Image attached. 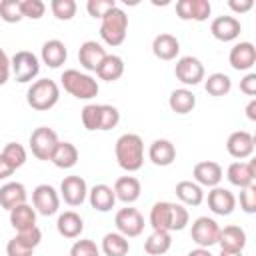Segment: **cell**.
<instances>
[{
    "label": "cell",
    "instance_id": "cell-1",
    "mask_svg": "<svg viewBox=\"0 0 256 256\" xmlns=\"http://www.w3.org/2000/svg\"><path fill=\"white\" fill-rule=\"evenodd\" d=\"M116 162L126 172H138L144 166V142L138 134L126 132L116 140L114 146Z\"/></svg>",
    "mask_w": 256,
    "mask_h": 256
},
{
    "label": "cell",
    "instance_id": "cell-2",
    "mask_svg": "<svg viewBox=\"0 0 256 256\" xmlns=\"http://www.w3.org/2000/svg\"><path fill=\"white\" fill-rule=\"evenodd\" d=\"M60 100V86L50 78H40L32 82V86L26 92V102L32 110L46 112L54 108Z\"/></svg>",
    "mask_w": 256,
    "mask_h": 256
},
{
    "label": "cell",
    "instance_id": "cell-3",
    "mask_svg": "<svg viewBox=\"0 0 256 256\" xmlns=\"http://www.w3.org/2000/svg\"><path fill=\"white\" fill-rule=\"evenodd\" d=\"M60 80H62L64 90H66L70 96L78 98V100H90V98H94V96L98 94V90H100L98 82H96L90 74L80 72V70H76V68L64 70L62 76H60Z\"/></svg>",
    "mask_w": 256,
    "mask_h": 256
},
{
    "label": "cell",
    "instance_id": "cell-4",
    "mask_svg": "<svg viewBox=\"0 0 256 256\" xmlns=\"http://www.w3.org/2000/svg\"><path fill=\"white\" fill-rule=\"evenodd\" d=\"M128 34V16L120 6H114L100 22V38L108 46H120Z\"/></svg>",
    "mask_w": 256,
    "mask_h": 256
},
{
    "label": "cell",
    "instance_id": "cell-5",
    "mask_svg": "<svg viewBox=\"0 0 256 256\" xmlns=\"http://www.w3.org/2000/svg\"><path fill=\"white\" fill-rule=\"evenodd\" d=\"M10 70H12V76L16 78V82L26 84V82H32L38 76V72H40V60L30 50H18L10 58Z\"/></svg>",
    "mask_w": 256,
    "mask_h": 256
},
{
    "label": "cell",
    "instance_id": "cell-6",
    "mask_svg": "<svg viewBox=\"0 0 256 256\" xmlns=\"http://www.w3.org/2000/svg\"><path fill=\"white\" fill-rule=\"evenodd\" d=\"M58 142H60L58 140V134L52 128H48V126H38L36 130H32L30 140H28L32 154L38 160H42V162H48L52 158L54 148H56Z\"/></svg>",
    "mask_w": 256,
    "mask_h": 256
},
{
    "label": "cell",
    "instance_id": "cell-7",
    "mask_svg": "<svg viewBox=\"0 0 256 256\" xmlns=\"http://www.w3.org/2000/svg\"><path fill=\"white\" fill-rule=\"evenodd\" d=\"M114 224H116V232H120L126 238H136L144 232V216L140 214L138 208L132 206L120 208L114 216Z\"/></svg>",
    "mask_w": 256,
    "mask_h": 256
},
{
    "label": "cell",
    "instance_id": "cell-8",
    "mask_svg": "<svg viewBox=\"0 0 256 256\" xmlns=\"http://www.w3.org/2000/svg\"><path fill=\"white\" fill-rule=\"evenodd\" d=\"M218 234H220V226L214 218H208V216H200L192 222V228H190V236H192V242L198 246V248H210L218 242Z\"/></svg>",
    "mask_w": 256,
    "mask_h": 256
},
{
    "label": "cell",
    "instance_id": "cell-9",
    "mask_svg": "<svg viewBox=\"0 0 256 256\" xmlns=\"http://www.w3.org/2000/svg\"><path fill=\"white\" fill-rule=\"evenodd\" d=\"M174 74H176V78L184 86H196V84H200L206 78L204 64L196 56H182V58H178L176 66H174Z\"/></svg>",
    "mask_w": 256,
    "mask_h": 256
},
{
    "label": "cell",
    "instance_id": "cell-10",
    "mask_svg": "<svg viewBox=\"0 0 256 256\" xmlns=\"http://www.w3.org/2000/svg\"><path fill=\"white\" fill-rule=\"evenodd\" d=\"M32 206H34L36 214L52 216L60 208V194L50 184H38L32 190Z\"/></svg>",
    "mask_w": 256,
    "mask_h": 256
},
{
    "label": "cell",
    "instance_id": "cell-11",
    "mask_svg": "<svg viewBox=\"0 0 256 256\" xmlns=\"http://www.w3.org/2000/svg\"><path fill=\"white\" fill-rule=\"evenodd\" d=\"M60 198L68 206H82L88 198V186L82 176H66L60 182Z\"/></svg>",
    "mask_w": 256,
    "mask_h": 256
},
{
    "label": "cell",
    "instance_id": "cell-12",
    "mask_svg": "<svg viewBox=\"0 0 256 256\" xmlns=\"http://www.w3.org/2000/svg\"><path fill=\"white\" fill-rule=\"evenodd\" d=\"M192 176H194V182L198 186H206V188H216L222 178H224V170L218 162L214 160H202V162H196L194 168H192Z\"/></svg>",
    "mask_w": 256,
    "mask_h": 256
},
{
    "label": "cell",
    "instance_id": "cell-13",
    "mask_svg": "<svg viewBox=\"0 0 256 256\" xmlns=\"http://www.w3.org/2000/svg\"><path fill=\"white\" fill-rule=\"evenodd\" d=\"M226 178L232 186H238L240 190L252 186L254 180H256V160H250V162L236 160V162H232L226 170Z\"/></svg>",
    "mask_w": 256,
    "mask_h": 256
},
{
    "label": "cell",
    "instance_id": "cell-14",
    "mask_svg": "<svg viewBox=\"0 0 256 256\" xmlns=\"http://www.w3.org/2000/svg\"><path fill=\"white\" fill-rule=\"evenodd\" d=\"M108 56V52L104 50V46L96 40H86L80 44L78 48V60L80 66L88 72H96L100 68V64L104 62V58Z\"/></svg>",
    "mask_w": 256,
    "mask_h": 256
},
{
    "label": "cell",
    "instance_id": "cell-15",
    "mask_svg": "<svg viewBox=\"0 0 256 256\" xmlns=\"http://www.w3.org/2000/svg\"><path fill=\"white\" fill-rule=\"evenodd\" d=\"M228 62L234 70L238 72H246L256 64V48L252 42H236L230 48L228 54Z\"/></svg>",
    "mask_w": 256,
    "mask_h": 256
},
{
    "label": "cell",
    "instance_id": "cell-16",
    "mask_svg": "<svg viewBox=\"0 0 256 256\" xmlns=\"http://www.w3.org/2000/svg\"><path fill=\"white\" fill-rule=\"evenodd\" d=\"M226 150L232 158L244 160L254 154V136L246 130H236L226 140Z\"/></svg>",
    "mask_w": 256,
    "mask_h": 256
},
{
    "label": "cell",
    "instance_id": "cell-17",
    "mask_svg": "<svg viewBox=\"0 0 256 256\" xmlns=\"http://www.w3.org/2000/svg\"><path fill=\"white\" fill-rule=\"evenodd\" d=\"M210 12H212V6L208 0H178L176 2V14L180 20L204 22L208 20Z\"/></svg>",
    "mask_w": 256,
    "mask_h": 256
},
{
    "label": "cell",
    "instance_id": "cell-18",
    "mask_svg": "<svg viewBox=\"0 0 256 256\" xmlns=\"http://www.w3.org/2000/svg\"><path fill=\"white\" fill-rule=\"evenodd\" d=\"M210 32L220 42H232V40H236L240 36L242 24H240V20L236 16H218V18L212 20Z\"/></svg>",
    "mask_w": 256,
    "mask_h": 256
},
{
    "label": "cell",
    "instance_id": "cell-19",
    "mask_svg": "<svg viewBox=\"0 0 256 256\" xmlns=\"http://www.w3.org/2000/svg\"><path fill=\"white\" fill-rule=\"evenodd\" d=\"M208 208L218 216H230L236 208V196L222 186L210 188L208 192Z\"/></svg>",
    "mask_w": 256,
    "mask_h": 256
},
{
    "label": "cell",
    "instance_id": "cell-20",
    "mask_svg": "<svg viewBox=\"0 0 256 256\" xmlns=\"http://www.w3.org/2000/svg\"><path fill=\"white\" fill-rule=\"evenodd\" d=\"M114 196L116 200L124 202L126 206H130L132 202H136L140 198V192H142V186H140V180L136 176H120L116 182H114Z\"/></svg>",
    "mask_w": 256,
    "mask_h": 256
},
{
    "label": "cell",
    "instance_id": "cell-21",
    "mask_svg": "<svg viewBox=\"0 0 256 256\" xmlns=\"http://www.w3.org/2000/svg\"><path fill=\"white\" fill-rule=\"evenodd\" d=\"M26 198H28V192L22 182H6L0 186V206L8 212L12 208L24 204Z\"/></svg>",
    "mask_w": 256,
    "mask_h": 256
},
{
    "label": "cell",
    "instance_id": "cell-22",
    "mask_svg": "<svg viewBox=\"0 0 256 256\" xmlns=\"http://www.w3.org/2000/svg\"><path fill=\"white\" fill-rule=\"evenodd\" d=\"M152 52L158 60H174L180 52V42L174 34H168V32H162L158 34L154 40H152Z\"/></svg>",
    "mask_w": 256,
    "mask_h": 256
},
{
    "label": "cell",
    "instance_id": "cell-23",
    "mask_svg": "<svg viewBox=\"0 0 256 256\" xmlns=\"http://www.w3.org/2000/svg\"><path fill=\"white\" fill-rule=\"evenodd\" d=\"M148 158L156 166H170L176 160V146L166 138H158L150 144Z\"/></svg>",
    "mask_w": 256,
    "mask_h": 256
},
{
    "label": "cell",
    "instance_id": "cell-24",
    "mask_svg": "<svg viewBox=\"0 0 256 256\" xmlns=\"http://www.w3.org/2000/svg\"><path fill=\"white\" fill-rule=\"evenodd\" d=\"M56 230H58V234L60 236H64V238H78L80 234H82V230H84V220H82V216L78 214V212H74V210H66V212H62L60 216H58V220H56Z\"/></svg>",
    "mask_w": 256,
    "mask_h": 256
},
{
    "label": "cell",
    "instance_id": "cell-25",
    "mask_svg": "<svg viewBox=\"0 0 256 256\" xmlns=\"http://www.w3.org/2000/svg\"><path fill=\"white\" fill-rule=\"evenodd\" d=\"M66 56H68V50L64 46L62 40L58 38H52V40H46L42 44V62L48 66V68H60L64 62H66Z\"/></svg>",
    "mask_w": 256,
    "mask_h": 256
},
{
    "label": "cell",
    "instance_id": "cell-26",
    "mask_svg": "<svg viewBox=\"0 0 256 256\" xmlns=\"http://www.w3.org/2000/svg\"><path fill=\"white\" fill-rule=\"evenodd\" d=\"M88 200H90V206L98 212H110L116 204V196H114V190L108 186V184H96L88 190Z\"/></svg>",
    "mask_w": 256,
    "mask_h": 256
},
{
    "label": "cell",
    "instance_id": "cell-27",
    "mask_svg": "<svg viewBox=\"0 0 256 256\" xmlns=\"http://www.w3.org/2000/svg\"><path fill=\"white\" fill-rule=\"evenodd\" d=\"M78 148L72 144V142H58L56 148H54V154L50 158V162L56 166V168H62V170H68V168H74L78 164Z\"/></svg>",
    "mask_w": 256,
    "mask_h": 256
},
{
    "label": "cell",
    "instance_id": "cell-28",
    "mask_svg": "<svg viewBox=\"0 0 256 256\" xmlns=\"http://www.w3.org/2000/svg\"><path fill=\"white\" fill-rule=\"evenodd\" d=\"M150 226L152 230L172 232V202L160 200L150 208Z\"/></svg>",
    "mask_w": 256,
    "mask_h": 256
},
{
    "label": "cell",
    "instance_id": "cell-29",
    "mask_svg": "<svg viewBox=\"0 0 256 256\" xmlns=\"http://www.w3.org/2000/svg\"><path fill=\"white\" fill-rule=\"evenodd\" d=\"M216 244H220V250H244L246 232L240 226H234V224L224 226V228H220Z\"/></svg>",
    "mask_w": 256,
    "mask_h": 256
},
{
    "label": "cell",
    "instance_id": "cell-30",
    "mask_svg": "<svg viewBox=\"0 0 256 256\" xmlns=\"http://www.w3.org/2000/svg\"><path fill=\"white\" fill-rule=\"evenodd\" d=\"M168 106L172 112L176 114H190L194 108H196V94L188 88H176L170 92V98H168Z\"/></svg>",
    "mask_w": 256,
    "mask_h": 256
},
{
    "label": "cell",
    "instance_id": "cell-31",
    "mask_svg": "<svg viewBox=\"0 0 256 256\" xmlns=\"http://www.w3.org/2000/svg\"><path fill=\"white\" fill-rule=\"evenodd\" d=\"M176 196L184 206H200L204 202V190L194 180H180L176 184Z\"/></svg>",
    "mask_w": 256,
    "mask_h": 256
},
{
    "label": "cell",
    "instance_id": "cell-32",
    "mask_svg": "<svg viewBox=\"0 0 256 256\" xmlns=\"http://www.w3.org/2000/svg\"><path fill=\"white\" fill-rule=\"evenodd\" d=\"M10 224L16 232H22V230H30L36 226V210L34 206H30L28 202L16 206L10 210Z\"/></svg>",
    "mask_w": 256,
    "mask_h": 256
},
{
    "label": "cell",
    "instance_id": "cell-33",
    "mask_svg": "<svg viewBox=\"0 0 256 256\" xmlns=\"http://www.w3.org/2000/svg\"><path fill=\"white\" fill-rule=\"evenodd\" d=\"M102 252L104 256H126L130 252V242L120 232H108L102 238Z\"/></svg>",
    "mask_w": 256,
    "mask_h": 256
},
{
    "label": "cell",
    "instance_id": "cell-34",
    "mask_svg": "<svg viewBox=\"0 0 256 256\" xmlns=\"http://www.w3.org/2000/svg\"><path fill=\"white\" fill-rule=\"evenodd\" d=\"M170 246H172L170 232L164 230H152V234L144 240V252L150 256H162L170 250Z\"/></svg>",
    "mask_w": 256,
    "mask_h": 256
},
{
    "label": "cell",
    "instance_id": "cell-35",
    "mask_svg": "<svg viewBox=\"0 0 256 256\" xmlns=\"http://www.w3.org/2000/svg\"><path fill=\"white\" fill-rule=\"evenodd\" d=\"M98 78L100 80H106V82H116L122 74H124V60L118 56V54H108L104 58V62L100 64V68L96 70Z\"/></svg>",
    "mask_w": 256,
    "mask_h": 256
},
{
    "label": "cell",
    "instance_id": "cell-36",
    "mask_svg": "<svg viewBox=\"0 0 256 256\" xmlns=\"http://www.w3.org/2000/svg\"><path fill=\"white\" fill-rule=\"evenodd\" d=\"M204 88H206V92L210 96L220 98V96H226L232 90V80L224 72H214L208 78H204Z\"/></svg>",
    "mask_w": 256,
    "mask_h": 256
},
{
    "label": "cell",
    "instance_id": "cell-37",
    "mask_svg": "<svg viewBox=\"0 0 256 256\" xmlns=\"http://www.w3.org/2000/svg\"><path fill=\"white\" fill-rule=\"evenodd\" d=\"M80 118H82V124L86 130L90 132H96L100 130V124H102V108L100 104H86L80 112Z\"/></svg>",
    "mask_w": 256,
    "mask_h": 256
},
{
    "label": "cell",
    "instance_id": "cell-38",
    "mask_svg": "<svg viewBox=\"0 0 256 256\" xmlns=\"http://www.w3.org/2000/svg\"><path fill=\"white\" fill-rule=\"evenodd\" d=\"M2 156L12 164V168H22L26 164V148L18 142H8L2 150Z\"/></svg>",
    "mask_w": 256,
    "mask_h": 256
},
{
    "label": "cell",
    "instance_id": "cell-39",
    "mask_svg": "<svg viewBox=\"0 0 256 256\" xmlns=\"http://www.w3.org/2000/svg\"><path fill=\"white\" fill-rule=\"evenodd\" d=\"M50 10L58 20H72L76 16L78 4L74 0H52L50 2Z\"/></svg>",
    "mask_w": 256,
    "mask_h": 256
},
{
    "label": "cell",
    "instance_id": "cell-40",
    "mask_svg": "<svg viewBox=\"0 0 256 256\" xmlns=\"http://www.w3.org/2000/svg\"><path fill=\"white\" fill-rule=\"evenodd\" d=\"M0 18L8 24H16L22 20L20 0H2L0 2Z\"/></svg>",
    "mask_w": 256,
    "mask_h": 256
},
{
    "label": "cell",
    "instance_id": "cell-41",
    "mask_svg": "<svg viewBox=\"0 0 256 256\" xmlns=\"http://www.w3.org/2000/svg\"><path fill=\"white\" fill-rule=\"evenodd\" d=\"M20 10H22V18L40 20L46 12V4L42 0H20Z\"/></svg>",
    "mask_w": 256,
    "mask_h": 256
},
{
    "label": "cell",
    "instance_id": "cell-42",
    "mask_svg": "<svg viewBox=\"0 0 256 256\" xmlns=\"http://www.w3.org/2000/svg\"><path fill=\"white\" fill-rule=\"evenodd\" d=\"M70 256H100V248L96 246L94 240L82 238V240H76V242L72 244Z\"/></svg>",
    "mask_w": 256,
    "mask_h": 256
},
{
    "label": "cell",
    "instance_id": "cell-43",
    "mask_svg": "<svg viewBox=\"0 0 256 256\" xmlns=\"http://www.w3.org/2000/svg\"><path fill=\"white\" fill-rule=\"evenodd\" d=\"M114 6H118L114 0H88L86 2V10H88V14L92 16V18H104Z\"/></svg>",
    "mask_w": 256,
    "mask_h": 256
},
{
    "label": "cell",
    "instance_id": "cell-44",
    "mask_svg": "<svg viewBox=\"0 0 256 256\" xmlns=\"http://www.w3.org/2000/svg\"><path fill=\"white\" fill-rule=\"evenodd\" d=\"M190 222V214H188V208L184 204H176L172 202V232H178V230H184Z\"/></svg>",
    "mask_w": 256,
    "mask_h": 256
},
{
    "label": "cell",
    "instance_id": "cell-45",
    "mask_svg": "<svg viewBox=\"0 0 256 256\" xmlns=\"http://www.w3.org/2000/svg\"><path fill=\"white\" fill-rule=\"evenodd\" d=\"M102 108V124H100V130H112L118 126L120 122V112L116 106H110V104H100Z\"/></svg>",
    "mask_w": 256,
    "mask_h": 256
},
{
    "label": "cell",
    "instance_id": "cell-46",
    "mask_svg": "<svg viewBox=\"0 0 256 256\" xmlns=\"http://www.w3.org/2000/svg\"><path fill=\"white\" fill-rule=\"evenodd\" d=\"M240 208L246 214H254L256 212V184L240 190Z\"/></svg>",
    "mask_w": 256,
    "mask_h": 256
},
{
    "label": "cell",
    "instance_id": "cell-47",
    "mask_svg": "<svg viewBox=\"0 0 256 256\" xmlns=\"http://www.w3.org/2000/svg\"><path fill=\"white\" fill-rule=\"evenodd\" d=\"M6 254L8 256H32L34 254V248L28 246L24 240H20L18 236L10 238L8 244H6Z\"/></svg>",
    "mask_w": 256,
    "mask_h": 256
},
{
    "label": "cell",
    "instance_id": "cell-48",
    "mask_svg": "<svg viewBox=\"0 0 256 256\" xmlns=\"http://www.w3.org/2000/svg\"><path fill=\"white\" fill-rule=\"evenodd\" d=\"M16 236H18L20 240H24L28 246L36 248V246L40 244V240H42V230H40L38 226H34V228H30V230H22V232H16Z\"/></svg>",
    "mask_w": 256,
    "mask_h": 256
},
{
    "label": "cell",
    "instance_id": "cell-49",
    "mask_svg": "<svg viewBox=\"0 0 256 256\" xmlns=\"http://www.w3.org/2000/svg\"><path fill=\"white\" fill-rule=\"evenodd\" d=\"M240 92H244L246 96H254L256 94V74L254 72H248L240 80Z\"/></svg>",
    "mask_w": 256,
    "mask_h": 256
},
{
    "label": "cell",
    "instance_id": "cell-50",
    "mask_svg": "<svg viewBox=\"0 0 256 256\" xmlns=\"http://www.w3.org/2000/svg\"><path fill=\"white\" fill-rule=\"evenodd\" d=\"M10 74H12V70H10V58H8V54L0 48V86H4V84L8 82Z\"/></svg>",
    "mask_w": 256,
    "mask_h": 256
},
{
    "label": "cell",
    "instance_id": "cell-51",
    "mask_svg": "<svg viewBox=\"0 0 256 256\" xmlns=\"http://www.w3.org/2000/svg\"><path fill=\"white\" fill-rule=\"evenodd\" d=\"M252 6H254V0H230L228 2V8L234 10L236 14H244V12L252 10Z\"/></svg>",
    "mask_w": 256,
    "mask_h": 256
},
{
    "label": "cell",
    "instance_id": "cell-52",
    "mask_svg": "<svg viewBox=\"0 0 256 256\" xmlns=\"http://www.w3.org/2000/svg\"><path fill=\"white\" fill-rule=\"evenodd\" d=\"M14 174V168H12V164L2 156V152H0V180H6V178H10Z\"/></svg>",
    "mask_w": 256,
    "mask_h": 256
},
{
    "label": "cell",
    "instance_id": "cell-53",
    "mask_svg": "<svg viewBox=\"0 0 256 256\" xmlns=\"http://www.w3.org/2000/svg\"><path fill=\"white\" fill-rule=\"evenodd\" d=\"M246 118L250 122H256V98H252L248 102V106H246Z\"/></svg>",
    "mask_w": 256,
    "mask_h": 256
},
{
    "label": "cell",
    "instance_id": "cell-54",
    "mask_svg": "<svg viewBox=\"0 0 256 256\" xmlns=\"http://www.w3.org/2000/svg\"><path fill=\"white\" fill-rule=\"evenodd\" d=\"M188 256H212V252L208 248H194L188 252Z\"/></svg>",
    "mask_w": 256,
    "mask_h": 256
},
{
    "label": "cell",
    "instance_id": "cell-55",
    "mask_svg": "<svg viewBox=\"0 0 256 256\" xmlns=\"http://www.w3.org/2000/svg\"><path fill=\"white\" fill-rule=\"evenodd\" d=\"M220 256H244L242 250H220Z\"/></svg>",
    "mask_w": 256,
    "mask_h": 256
}]
</instances>
